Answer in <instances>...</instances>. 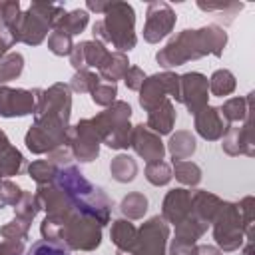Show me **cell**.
<instances>
[{
  "mask_svg": "<svg viewBox=\"0 0 255 255\" xmlns=\"http://www.w3.org/2000/svg\"><path fill=\"white\" fill-rule=\"evenodd\" d=\"M227 46V32L219 24H207L203 28H185L179 34H175L163 48L157 50L155 62L169 70L177 68L185 62L199 60L207 54L219 58L223 56V50Z\"/></svg>",
  "mask_w": 255,
  "mask_h": 255,
  "instance_id": "1",
  "label": "cell"
},
{
  "mask_svg": "<svg viewBox=\"0 0 255 255\" xmlns=\"http://www.w3.org/2000/svg\"><path fill=\"white\" fill-rule=\"evenodd\" d=\"M54 183L70 197L74 209L80 215L94 219L102 227L110 223L112 199L106 195V191L102 187L88 181L86 175L80 171V167H76L74 163L60 167L56 177H54Z\"/></svg>",
  "mask_w": 255,
  "mask_h": 255,
  "instance_id": "2",
  "label": "cell"
},
{
  "mask_svg": "<svg viewBox=\"0 0 255 255\" xmlns=\"http://www.w3.org/2000/svg\"><path fill=\"white\" fill-rule=\"evenodd\" d=\"M40 235L46 241L64 245L68 251H96L102 243V225L78 211L46 215L40 223Z\"/></svg>",
  "mask_w": 255,
  "mask_h": 255,
  "instance_id": "3",
  "label": "cell"
},
{
  "mask_svg": "<svg viewBox=\"0 0 255 255\" xmlns=\"http://www.w3.org/2000/svg\"><path fill=\"white\" fill-rule=\"evenodd\" d=\"M34 126L42 131L66 141L70 116H72V90L64 82H56L50 88H36Z\"/></svg>",
  "mask_w": 255,
  "mask_h": 255,
  "instance_id": "4",
  "label": "cell"
},
{
  "mask_svg": "<svg viewBox=\"0 0 255 255\" xmlns=\"http://www.w3.org/2000/svg\"><path fill=\"white\" fill-rule=\"evenodd\" d=\"M94 40L112 44L116 52H129L137 44L135 36V10L129 2H110L104 18L92 26Z\"/></svg>",
  "mask_w": 255,
  "mask_h": 255,
  "instance_id": "5",
  "label": "cell"
},
{
  "mask_svg": "<svg viewBox=\"0 0 255 255\" xmlns=\"http://www.w3.org/2000/svg\"><path fill=\"white\" fill-rule=\"evenodd\" d=\"M131 106L124 100H116L110 108L90 118L94 129L100 135V141L110 149H128L131 137Z\"/></svg>",
  "mask_w": 255,
  "mask_h": 255,
  "instance_id": "6",
  "label": "cell"
},
{
  "mask_svg": "<svg viewBox=\"0 0 255 255\" xmlns=\"http://www.w3.org/2000/svg\"><path fill=\"white\" fill-rule=\"evenodd\" d=\"M213 239H215V247H219V251L231 253L243 247L245 241V231H243V223L237 211V205L233 201H221L213 221Z\"/></svg>",
  "mask_w": 255,
  "mask_h": 255,
  "instance_id": "7",
  "label": "cell"
},
{
  "mask_svg": "<svg viewBox=\"0 0 255 255\" xmlns=\"http://www.w3.org/2000/svg\"><path fill=\"white\" fill-rule=\"evenodd\" d=\"M173 98L179 102V74L175 72H159L153 76H145L141 88H139V106L149 112L151 108L159 106L163 100Z\"/></svg>",
  "mask_w": 255,
  "mask_h": 255,
  "instance_id": "8",
  "label": "cell"
},
{
  "mask_svg": "<svg viewBox=\"0 0 255 255\" xmlns=\"http://www.w3.org/2000/svg\"><path fill=\"white\" fill-rule=\"evenodd\" d=\"M100 135L94 129L90 120H80L74 126L68 128V135H66V145L70 147L74 161L80 163H90L94 159H98L100 155Z\"/></svg>",
  "mask_w": 255,
  "mask_h": 255,
  "instance_id": "9",
  "label": "cell"
},
{
  "mask_svg": "<svg viewBox=\"0 0 255 255\" xmlns=\"http://www.w3.org/2000/svg\"><path fill=\"white\" fill-rule=\"evenodd\" d=\"M169 223L161 215H153L137 229L133 255H167Z\"/></svg>",
  "mask_w": 255,
  "mask_h": 255,
  "instance_id": "10",
  "label": "cell"
},
{
  "mask_svg": "<svg viewBox=\"0 0 255 255\" xmlns=\"http://www.w3.org/2000/svg\"><path fill=\"white\" fill-rule=\"evenodd\" d=\"M175 22H177L175 10L167 2L163 0L149 2L145 12V24H143V40L149 44H157L159 40L171 34V30L175 28Z\"/></svg>",
  "mask_w": 255,
  "mask_h": 255,
  "instance_id": "11",
  "label": "cell"
},
{
  "mask_svg": "<svg viewBox=\"0 0 255 255\" xmlns=\"http://www.w3.org/2000/svg\"><path fill=\"white\" fill-rule=\"evenodd\" d=\"M50 30H52V24L44 16H40L34 8H28V10L20 12V16L12 28V36H14L16 44L22 42L28 46H40L46 40Z\"/></svg>",
  "mask_w": 255,
  "mask_h": 255,
  "instance_id": "12",
  "label": "cell"
},
{
  "mask_svg": "<svg viewBox=\"0 0 255 255\" xmlns=\"http://www.w3.org/2000/svg\"><path fill=\"white\" fill-rule=\"evenodd\" d=\"M209 100L207 78L201 72H185L179 76V104L187 108L191 116L203 110Z\"/></svg>",
  "mask_w": 255,
  "mask_h": 255,
  "instance_id": "13",
  "label": "cell"
},
{
  "mask_svg": "<svg viewBox=\"0 0 255 255\" xmlns=\"http://www.w3.org/2000/svg\"><path fill=\"white\" fill-rule=\"evenodd\" d=\"M207 223L199 221L197 217H193L191 213L175 225V233H173V239H169V245H167V255H191L199 237L207 231Z\"/></svg>",
  "mask_w": 255,
  "mask_h": 255,
  "instance_id": "14",
  "label": "cell"
},
{
  "mask_svg": "<svg viewBox=\"0 0 255 255\" xmlns=\"http://www.w3.org/2000/svg\"><path fill=\"white\" fill-rule=\"evenodd\" d=\"M36 110V92L24 88L0 86V116L2 118H24Z\"/></svg>",
  "mask_w": 255,
  "mask_h": 255,
  "instance_id": "15",
  "label": "cell"
},
{
  "mask_svg": "<svg viewBox=\"0 0 255 255\" xmlns=\"http://www.w3.org/2000/svg\"><path fill=\"white\" fill-rule=\"evenodd\" d=\"M129 147L143 159V161H157L165 155V145L157 133H153L145 124H137L131 128Z\"/></svg>",
  "mask_w": 255,
  "mask_h": 255,
  "instance_id": "16",
  "label": "cell"
},
{
  "mask_svg": "<svg viewBox=\"0 0 255 255\" xmlns=\"http://www.w3.org/2000/svg\"><path fill=\"white\" fill-rule=\"evenodd\" d=\"M221 149L235 157V155H255L253 131H251V116L243 122V126H229L221 137Z\"/></svg>",
  "mask_w": 255,
  "mask_h": 255,
  "instance_id": "17",
  "label": "cell"
},
{
  "mask_svg": "<svg viewBox=\"0 0 255 255\" xmlns=\"http://www.w3.org/2000/svg\"><path fill=\"white\" fill-rule=\"evenodd\" d=\"M193 128L197 131L199 137H203L205 141H217L223 137V133L227 131V124L219 114V108L215 106H205L203 110H199L193 116Z\"/></svg>",
  "mask_w": 255,
  "mask_h": 255,
  "instance_id": "18",
  "label": "cell"
},
{
  "mask_svg": "<svg viewBox=\"0 0 255 255\" xmlns=\"http://www.w3.org/2000/svg\"><path fill=\"white\" fill-rule=\"evenodd\" d=\"M191 213V191L185 187H175L169 189L161 201V217L171 223L177 225L181 223L187 215Z\"/></svg>",
  "mask_w": 255,
  "mask_h": 255,
  "instance_id": "19",
  "label": "cell"
},
{
  "mask_svg": "<svg viewBox=\"0 0 255 255\" xmlns=\"http://www.w3.org/2000/svg\"><path fill=\"white\" fill-rule=\"evenodd\" d=\"M106 56H108L106 44L98 40H84L80 44H74V50L70 54V64L76 72L88 68H100Z\"/></svg>",
  "mask_w": 255,
  "mask_h": 255,
  "instance_id": "20",
  "label": "cell"
},
{
  "mask_svg": "<svg viewBox=\"0 0 255 255\" xmlns=\"http://www.w3.org/2000/svg\"><path fill=\"white\" fill-rule=\"evenodd\" d=\"M175 118H177V114H175L173 102H171V100H163L159 106H155V108H151V110L147 112V122H145V126H147L153 133H157V135L161 137V135L171 133V129H173V126H175Z\"/></svg>",
  "mask_w": 255,
  "mask_h": 255,
  "instance_id": "21",
  "label": "cell"
},
{
  "mask_svg": "<svg viewBox=\"0 0 255 255\" xmlns=\"http://www.w3.org/2000/svg\"><path fill=\"white\" fill-rule=\"evenodd\" d=\"M221 197H217L215 193L211 191H205V189H195L191 191V215L197 217L199 221L211 225L219 205H221Z\"/></svg>",
  "mask_w": 255,
  "mask_h": 255,
  "instance_id": "22",
  "label": "cell"
},
{
  "mask_svg": "<svg viewBox=\"0 0 255 255\" xmlns=\"http://www.w3.org/2000/svg\"><path fill=\"white\" fill-rule=\"evenodd\" d=\"M197 149L195 135L187 129H177L175 133L169 135L167 141V151L171 155V161H185L189 159Z\"/></svg>",
  "mask_w": 255,
  "mask_h": 255,
  "instance_id": "23",
  "label": "cell"
},
{
  "mask_svg": "<svg viewBox=\"0 0 255 255\" xmlns=\"http://www.w3.org/2000/svg\"><path fill=\"white\" fill-rule=\"evenodd\" d=\"M128 68H129L128 54H124V52H108V56L104 58V62L98 68V72H100L102 80H106L108 84H116L118 80H124Z\"/></svg>",
  "mask_w": 255,
  "mask_h": 255,
  "instance_id": "24",
  "label": "cell"
},
{
  "mask_svg": "<svg viewBox=\"0 0 255 255\" xmlns=\"http://www.w3.org/2000/svg\"><path fill=\"white\" fill-rule=\"evenodd\" d=\"M110 239L120 251H133L137 243V227L129 219H116L112 221Z\"/></svg>",
  "mask_w": 255,
  "mask_h": 255,
  "instance_id": "25",
  "label": "cell"
},
{
  "mask_svg": "<svg viewBox=\"0 0 255 255\" xmlns=\"http://www.w3.org/2000/svg\"><path fill=\"white\" fill-rule=\"evenodd\" d=\"M253 92H249L245 98H229L223 102V106L219 108L221 118L225 120V124H235V122H245L251 116V104H253Z\"/></svg>",
  "mask_w": 255,
  "mask_h": 255,
  "instance_id": "26",
  "label": "cell"
},
{
  "mask_svg": "<svg viewBox=\"0 0 255 255\" xmlns=\"http://www.w3.org/2000/svg\"><path fill=\"white\" fill-rule=\"evenodd\" d=\"M110 175L120 183H129L137 175V161L128 153H118L110 161Z\"/></svg>",
  "mask_w": 255,
  "mask_h": 255,
  "instance_id": "27",
  "label": "cell"
},
{
  "mask_svg": "<svg viewBox=\"0 0 255 255\" xmlns=\"http://www.w3.org/2000/svg\"><path fill=\"white\" fill-rule=\"evenodd\" d=\"M88 22H90L88 10L76 8V10L66 12V14L60 18V22L56 24L54 30H60V32H64V34H68V36H78V34H82V32L86 30Z\"/></svg>",
  "mask_w": 255,
  "mask_h": 255,
  "instance_id": "28",
  "label": "cell"
},
{
  "mask_svg": "<svg viewBox=\"0 0 255 255\" xmlns=\"http://www.w3.org/2000/svg\"><path fill=\"white\" fill-rule=\"evenodd\" d=\"M207 86H209V94H211V96L223 98V96H229V94L235 92L237 80H235V76H233L229 70L221 68V70H215V72L211 74V78L207 80Z\"/></svg>",
  "mask_w": 255,
  "mask_h": 255,
  "instance_id": "29",
  "label": "cell"
},
{
  "mask_svg": "<svg viewBox=\"0 0 255 255\" xmlns=\"http://www.w3.org/2000/svg\"><path fill=\"white\" fill-rule=\"evenodd\" d=\"M171 175L179 183H183L187 187H195L201 181V167L197 163L189 161V159H185V161H171Z\"/></svg>",
  "mask_w": 255,
  "mask_h": 255,
  "instance_id": "30",
  "label": "cell"
},
{
  "mask_svg": "<svg viewBox=\"0 0 255 255\" xmlns=\"http://www.w3.org/2000/svg\"><path fill=\"white\" fill-rule=\"evenodd\" d=\"M24 169V155L18 147L10 145L4 151H0V175L4 177H12V175H20Z\"/></svg>",
  "mask_w": 255,
  "mask_h": 255,
  "instance_id": "31",
  "label": "cell"
},
{
  "mask_svg": "<svg viewBox=\"0 0 255 255\" xmlns=\"http://www.w3.org/2000/svg\"><path fill=\"white\" fill-rule=\"evenodd\" d=\"M120 211L126 219H141L147 211V197L141 191H131L122 199Z\"/></svg>",
  "mask_w": 255,
  "mask_h": 255,
  "instance_id": "32",
  "label": "cell"
},
{
  "mask_svg": "<svg viewBox=\"0 0 255 255\" xmlns=\"http://www.w3.org/2000/svg\"><path fill=\"white\" fill-rule=\"evenodd\" d=\"M24 72V56L20 52H8L0 62V86L20 78Z\"/></svg>",
  "mask_w": 255,
  "mask_h": 255,
  "instance_id": "33",
  "label": "cell"
},
{
  "mask_svg": "<svg viewBox=\"0 0 255 255\" xmlns=\"http://www.w3.org/2000/svg\"><path fill=\"white\" fill-rule=\"evenodd\" d=\"M197 8L203 12H211L217 14L219 20H223V24H231L233 18L237 16V12L243 10L241 2H219V4H205V2H197Z\"/></svg>",
  "mask_w": 255,
  "mask_h": 255,
  "instance_id": "34",
  "label": "cell"
},
{
  "mask_svg": "<svg viewBox=\"0 0 255 255\" xmlns=\"http://www.w3.org/2000/svg\"><path fill=\"white\" fill-rule=\"evenodd\" d=\"M58 173V167L54 163H50L48 159H34L28 165V175L36 181V185H46L52 183L54 177Z\"/></svg>",
  "mask_w": 255,
  "mask_h": 255,
  "instance_id": "35",
  "label": "cell"
},
{
  "mask_svg": "<svg viewBox=\"0 0 255 255\" xmlns=\"http://www.w3.org/2000/svg\"><path fill=\"white\" fill-rule=\"evenodd\" d=\"M171 165L163 159H157V161H149L145 165V179L155 185V187H161V185H167L171 181Z\"/></svg>",
  "mask_w": 255,
  "mask_h": 255,
  "instance_id": "36",
  "label": "cell"
},
{
  "mask_svg": "<svg viewBox=\"0 0 255 255\" xmlns=\"http://www.w3.org/2000/svg\"><path fill=\"white\" fill-rule=\"evenodd\" d=\"M102 82V78L98 74H94L92 70H78L72 80H70V90L76 94H92V90Z\"/></svg>",
  "mask_w": 255,
  "mask_h": 255,
  "instance_id": "37",
  "label": "cell"
},
{
  "mask_svg": "<svg viewBox=\"0 0 255 255\" xmlns=\"http://www.w3.org/2000/svg\"><path fill=\"white\" fill-rule=\"evenodd\" d=\"M40 213V203L36 199V193L32 191H22L20 201L14 205V215L22 217L26 221H34V217Z\"/></svg>",
  "mask_w": 255,
  "mask_h": 255,
  "instance_id": "38",
  "label": "cell"
},
{
  "mask_svg": "<svg viewBox=\"0 0 255 255\" xmlns=\"http://www.w3.org/2000/svg\"><path fill=\"white\" fill-rule=\"evenodd\" d=\"M241 223H243V231H245V239L253 241V213H255V197L253 195H245L241 201L235 203Z\"/></svg>",
  "mask_w": 255,
  "mask_h": 255,
  "instance_id": "39",
  "label": "cell"
},
{
  "mask_svg": "<svg viewBox=\"0 0 255 255\" xmlns=\"http://www.w3.org/2000/svg\"><path fill=\"white\" fill-rule=\"evenodd\" d=\"M30 225H32V221H26V219L14 215V219H10L8 223H4L0 227V235L4 239H20V241H26L28 235H30Z\"/></svg>",
  "mask_w": 255,
  "mask_h": 255,
  "instance_id": "40",
  "label": "cell"
},
{
  "mask_svg": "<svg viewBox=\"0 0 255 255\" xmlns=\"http://www.w3.org/2000/svg\"><path fill=\"white\" fill-rule=\"evenodd\" d=\"M48 50L54 56H70L72 50H74L72 36H68V34L60 32V30H52L48 34Z\"/></svg>",
  "mask_w": 255,
  "mask_h": 255,
  "instance_id": "41",
  "label": "cell"
},
{
  "mask_svg": "<svg viewBox=\"0 0 255 255\" xmlns=\"http://www.w3.org/2000/svg\"><path fill=\"white\" fill-rule=\"evenodd\" d=\"M116 96H118V86H116V84L100 82V84L92 90V102H94L96 106H102V108H110V106L116 102Z\"/></svg>",
  "mask_w": 255,
  "mask_h": 255,
  "instance_id": "42",
  "label": "cell"
},
{
  "mask_svg": "<svg viewBox=\"0 0 255 255\" xmlns=\"http://www.w3.org/2000/svg\"><path fill=\"white\" fill-rule=\"evenodd\" d=\"M22 187L18 183H14L12 179H2L0 181V207H8V205H16L22 197Z\"/></svg>",
  "mask_w": 255,
  "mask_h": 255,
  "instance_id": "43",
  "label": "cell"
},
{
  "mask_svg": "<svg viewBox=\"0 0 255 255\" xmlns=\"http://www.w3.org/2000/svg\"><path fill=\"white\" fill-rule=\"evenodd\" d=\"M24 255H70V251L60 243L40 239V241H34Z\"/></svg>",
  "mask_w": 255,
  "mask_h": 255,
  "instance_id": "44",
  "label": "cell"
},
{
  "mask_svg": "<svg viewBox=\"0 0 255 255\" xmlns=\"http://www.w3.org/2000/svg\"><path fill=\"white\" fill-rule=\"evenodd\" d=\"M20 2L18 0H0V22L6 24L12 32L18 16H20Z\"/></svg>",
  "mask_w": 255,
  "mask_h": 255,
  "instance_id": "45",
  "label": "cell"
},
{
  "mask_svg": "<svg viewBox=\"0 0 255 255\" xmlns=\"http://www.w3.org/2000/svg\"><path fill=\"white\" fill-rule=\"evenodd\" d=\"M143 80H145V74H143V70L139 66H129L128 72H126V76H124V84L131 92H139Z\"/></svg>",
  "mask_w": 255,
  "mask_h": 255,
  "instance_id": "46",
  "label": "cell"
},
{
  "mask_svg": "<svg viewBox=\"0 0 255 255\" xmlns=\"http://www.w3.org/2000/svg\"><path fill=\"white\" fill-rule=\"evenodd\" d=\"M46 159H48L50 163H54L58 169L74 163V155H72V151H70V147H68V145H62V147H58V149L50 151Z\"/></svg>",
  "mask_w": 255,
  "mask_h": 255,
  "instance_id": "47",
  "label": "cell"
},
{
  "mask_svg": "<svg viewBox=\"0 0 255 255\" xmlns=\"http://www.w3.org/2000/svg\"><path fill=\"white\" fill-rule=\"evenodd\" d=\"M26 247L20 239H4L0 243V255H24Z\"/></svg>",
  "mask_w": 255,
  "mask_h": 255,
  "instance_id": "48",
  "label": "cell"
},
{
  "mask_svg": "<svg viewBox=\"0 0 255 255\" xmlns=\"http://www.w3.org/2000/svg\"><path fill=\"white\" fill-rule=\"evenodd\" d=\"M14 44H16V40H14L12 32H10V28H8L6 24H2V22H0V46L8 52V48H12Z\"/></svg>",
  "mask_w": 255,
  "mask_h": 255,
  "instance_id": "49",
  "label": "cell"
},
{
  "mask_svg": "<svg viewBox=\"0 0 255 255\" xmlns=\"http://www.w3.org/2000/svg\"><path fill=\"white\" fill-rule=\"evenodd\" d=\"M191 255H223V251H219L215 245H195Z\"/></svg>",
  "mask_w": 255,
  "mask_h": 255,
  "instance_id": "50",
  "label": "cell"
},
{
  "mask_svg": "<svg viewBox=\"0 0 255 255\" xmlns=\"http://www.w3.org/2000/svg\"><path fill=\"white\" fill-rule=\"evenodd\" d=\"M108 4H110V2H102V0H88V2H86V8H88V10H92V12H96V14H104V12H106V8H108Z\"/></svg>",
  "mask_w": 255,
  "mask_h": 255,
  "instance_id": "51",
  "label": "cell"
},
{
  "mask_svg": "<svg viewBox=\"0 0 255 255\" xmlns=\"http://www.w3.org/2000/svg\"><path fill=\"white\" fill-rule=\"evenodd\" d=\"M12 143H10V139H8V135H6V131L4 129H0V151H4L6 147H10Z\"/></svg>",
  "mask_w": 255,
  "mask_h": 255,
  "instance_id": "52",
  "label": "cell"
},
{
  "mask_svg": "<svg viewBox=\"0 0 255 255\" xmlns=\"http://www.w3.org/2000/svg\"><path fill=\"white\" fill-rule=\"evenodd\" d=\"M116 255H133V251H120V249H118Z\"/></svg>",
  "mask_w": 255,
  "mask_h": 255,
  "instance_id": "53",
  "label": "cell"
},
{
  "mask_svg": "<svg viewBox=\"0 0 255 255\" xmlns=\"http://www.w3.org/2000/svg\"><path fill=\"white\" fill-rule=\"evenodd\" d=\"M6 54H8V52H6V50H4V48H2V46H0V62H2V58H4V56H6Z\"/></svg>",
  "mask_w": 255,
  "mask_h": 255,
  "instance_id": "54",
  "label": "cell"
},
{
  "mask_svg": "<svg viewBox=\"0 0 255 255\" xmlns=\"http://www.w3.org/2000/svg\"><path fill=\"white\" fill-rule=\"evenodd\" d=\"M0 181H2V175H0Z\"/></svg>",
  "mask_w": 255,
  "mask_h": 255,
  "instance_id": "55",
  "label": "cell"
}]
</instances>
